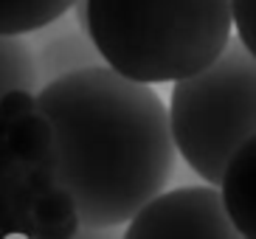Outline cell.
I'll return each mask as SVG.
<instances>
[{
	"label": "cell",
	"instance_id": "obj_1",
	"mask_svg": "<svg viewBox=\"0 0 256 239\" xmlns=\"http://www.w3.org/2000/svg\"><path fill=\"white\" fill-rule=\"evenodd\" d=\"M37 110L54 127L48 166L84 228H116L164 194L174 172L172 118L146 82L84 65L46 82Z\"/></svg>",
	"mask_w": 256,
	"mask_h": 239
},
{
	"label": "cell",
	"instance_id": "obj_2",
	"mask_svg": "<svg viewBox=\"0 0 256 239\" xmlns=\"http://www.w3.org/2000/svg\"><path fill=\"white\" fill-rule=\"evenodd\" d=\"M84 28L113 70L146 84L180 82L231 42V0H82Z\"/></svg>",
	"mask_w": 256,
	"mask_h": 239
},
{
	"label": "cell",
	"instance_id": "obj_3",
	"mask_svg": "<svg viewBox=\"0 0 256 239\" xmlns=\"http://www.w3.org/2000/svg\"><path fill=\"white\" fill-rule=\"evenodd\" d=\"M178 155L211 186L256 135V56L234 40L208 68L172 84L169 98Z\"/></svg>",
	"mask_w": 256,
	"mask_h": 239
},
{
	"label": "cell",
	"instance_id": "obj_4",
	"mask_svg": "<svg viewBox=\"0 0 256 239\" xmlns=\"http://www.w3.org/2000/svg\"><path fill=\"white\" fill-rule=\"evenodd\" d=\"M121 239H245L220 186H183L158 194L127 222Z\"/></svg>",
	"mask_w": 256,
	"mask_h": 239
},
{
	"label": "cell",
	"instance_id": "obj_5",
	"mask_svg": "<svg viewBox=\"0 0 256 239\" xmlns=\"http://www.w3.org/2000/svg\"><path fill=\"white\" fill-rule=\"evenodd\" d=\"M34 188L28 183V164L12 155L0 132V239H31Z\"/></svg>",
	"mask_w": 256,
	"mask_h": 239
},
{
	"label": "cell",
	"instance_id": "obj_6",
	"mask_svg": "<svg viewBox=\"0 0 256 239\" xmlns=\"http://www.w3.org/2000/svg\"><path fill=\"white\" fill-rule=\"evenodd\" d=\"M222 202L245 239H256V135L231 158L222 183Z\"/></svg>",
	"mask_w": 256,
	"mask_h": 239
},
{
	"label": "cell",
	"instance_id": "obj_7",
	"mask_svg": "<svg viewBox=\"0 0 256 239\" xmlns=\"http://www.w3.org/2000/svg\"><path fill=\"white\" fill-rule=\"evenodd\" d=\"M56 22H60V31L48 34L40 48H31L34 51V60H37L40 79L46 74V68L54 70V65H56V76L68 74V70H76V68H84V65H96L93 60L98 56V51H96V45H93L90 34H88V28L74 31L70 26H62L65 17H60Z\"/></svg>",
	"mask_w": 256,
	"mask_h": 239
},
{
	"label": "cell",
	"instance_id": "obj_8",
	"mask_svg": "<svg viewBox=\"0 0 256 239\" xmlns=\"http://www.w3.org/2000/svg\"><path fill=\"white\" fill-rule=\"evenodd\" d=\"M82 231L76 200L65 186L37 194L31 211V239H74Z\"/></svg>",
	"mask_w": 256,
	"mask_h": 239
},
{
	"label": "cell",
	"instance_id": "obj_9",
	"mask_svg": "<svg viewBox=\"0 0 256 239\" xmlns=\"http://www.w3.org/2000/svg\"><path fill=\"white\" fill-rule=\"evenodd\" d=\"M79 0H0V37H26L74 12Z\"/></svg>",
	"mask_w": 256,
	"mask_h": 239
},
{
	"label": "cell",
	"instance_id": "obj_10",
	"mask_svg": "<svg viewBox=\"0 0 256 239\" xmlns=\"http://www.w3.org/2000/svg\"><path fill=\"white\" fill-rule=\"evenodd\" d=\"M6 144L23 164H42L54 146V127L48 116L42 110H31L14 118L6 132Z\"/></svg>",
	"mask_w": 256,
	"mask_h": 239
},
{
	"label": "cell",
	"instance_id": "obj_11",
	"mask_svg": "<svg viewBox=\"0 0 256 239\" xmlns=\"http://www.w3.org/2000/svg\"><path fill=\"white\" fill-rule=\"evenodd\" d=\"M40 70L34 51L23 37H0V93L12 88H37Z\"/></svg>",
	"mask_w": 256,
	"mask_h": 239
},
{
	"label": "cell",
	"instance_id": "obj_12",
	"mask_svg": "<svg viewBox=\"0 0 256 239\" xmlns=\"http://www.w3.org/2000/svg\"><path fill=\"white\" fill-rule=\"evenodd\" d=\"M31 110H37V93L31 88H12L0 93V132L6 135L12 121Z\"/></svg>",
	"mask_w": 256,
	"mask_h": 239
},
{
	"label": "cell",
	"instance_id": "obj_13",
	"mask_svg": "<svg viewBox=\"0 0 256 239\" xmlns=\"http://www.w3.org/2000/svg\"><path fill=\"white\" fill-rule=\"evenodd\" d=\"M236 40L256 56V0H231Z\"/></svg>",
	"mask_w": 256,
	"mask_h": 239
},
{
	"label": "cell",
	"instance_id": "obj_14",
	"mask_svg": "<svg viewBox=\"0 0 256 239\" xmlns=\"http://www.w3.org/2000/svg\"><path fill=\"white\" fill-rule=\"evenodd\" d=\"M107 231H110V228H84L82 225V231L76 234L74 239H110Z\"/></svg>",
	"mask_w": 256,
	"mask_h": 239
}]
</instances>
